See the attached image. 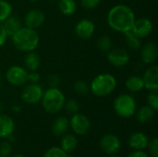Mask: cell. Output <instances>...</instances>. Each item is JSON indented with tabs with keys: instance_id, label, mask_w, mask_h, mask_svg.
I'll return each instance as SVG.
<instances>
[{
	"instance_id": "cell-34",
	"label": "cell",
	"mask_w": 158,
	"mask_h": 157,
	"mask_svg": "<svg viewBox=\"0 0 158 157\" xmlns=\"http://www.w3.org/2000/svg\"><path fill=\"white\" fill-rule=\"evenodd\" d=\"M101 0H81V5L85 9H94L99 6Z\"/></svg>"
},
{
	"instance_id": "cell-15",
	"label": "cell",
	"mask_w": 158,
	"mask_h": 157,
	"mask_svg": "<svg viewBox=\"0 0 158 157\" xmlns=\"http://www.w3.org/2000/svg\"><path fill=\"white\" fill-rule=\"evenodd\" d=\"M140 49H141V53H140L141 59L144 64L152 65L156 61L158 56V47L155 43L153 42L146 43L145 44L141 46Z\"/></svg>"
},
{
	"instance_id": "cell-43",
	"label": "cell",
	"mask_w": 158,
	"mask_h": 157,
	"mask_svg": "<svg viewBox=\"0 0 158 157\" xmlns=\"http://www.w3.org/2000/svg\"><path fill=\"white\" fill-rule=\"evenodd\" d=\"M110 157H119V156H118V155H111V156Z\"/></svg>"
},
{
	"instance_id": "cell-31",
	"label": "cell",
	"mask_w": 158,
	"mask_h": 157,
	"mask_svg": "<svg viewBox=\"0 0 158 157\" xmlns=\"http://www.w3.org/2000/svg\"><path fill=\"white\" fill-rule=\"evenodd\" d=\"M147 103L148 105H150L152 108H154L156 111L158 109V93L157 91L150 92L147 95Z\"/></svg>"
},
{
	"instance_id": "cell-32",
	"label": "cell",
	"mask_w": 158,
	"mask_h": 157,
	"mask_svg": "<svg viewBox=\"0 0 158 157\" xmlns=\"http://www.w3.org/2000/svg\"><path fill=\"white\" fill-rule=\"evenodd\" d=\"M11 152V143H9L8 142H2L0 143V157H9Z\"/></svg>"
},
{
	"instance_id": "cell-16",
	"label": "cell",
	"mask_w": 158,
	"mask_h": 157,
	"mask_svg": "<svg viewBox=\"0 0 158 157\" xmlns=\"http://www.w3.org/2000/svg\"><path fill=\"white\" fill-rule=\"evenodd\" d=\"M148 143H149V138L147 137V135H145L143 132H134L130 136L128 140L129 146L136 151L144 150L145 148H147Z\"/></svg>"
},
{
	"instance_id": "cell-13",
	"label": "cell",
	"mask_w": 158,
	"mask_h": 157,
	"mask_svg": "<svg viewBox=\"0 0 158 157\" xmlns=\"http://www.w3.org/2000/svg\"><path fill=\"white\" fill-rule=\"evenodd\" d=\"M153 22L147 18L136 19L132 26L131 31L139 38H144L149 36L153 31Z\"/></svg>"
},
{
	"instance_id": "cell-1",
	"label": "cell",
	"mask_w": 158,
	"mask_h": 157,
	"mask_svg": "<svg viewBox=\"0 0 158 157\" xmlns=\"http://www.w3.org/2000/svg\"><path fill=\"white\" fill-rule=\"evenodd\" d=\"M136 16L132 8L124 4L116 5L111 7L106 18L108 26L121 33L131 31Z\"/></svg>"
},
{
	"instance_id": "cell-28",
	"label": "cell",
	"mask_w": 158,
	"mask_h": 157,
	"mask_svg": "<svg viewBox=\"0 0 158 157\" xmlns=\"http://www.w3.org/2000/svg\"><path fill=\"white\" fill-rule=\"evenodd\" d=\"M73 90L76 93L80 95H85L90 92V84L83 80H80L75 81L73 85Z\"/></svg>"
},
{
	"instance_id": "cell-39",
	"label": "cell",
	"mask_w": 158,
	"mask_h": 157,
	"mask_svg": "<svg viewBox=\"0 0 158 157\" xmlns=\"http://www.w3.org/2000/svg\"><path fill=\"white\" fill-rule=\"evenodd\" d=\"M12 111H13L14 113H19V112L21 111V107H20L19 105H13Z\"/></svg>"
},
{
	"instance_id": "cell-30",
	"label": "cell",
	"mask_w": 158,
	"mask_h": 157,
	"mask_svg": "<svg viewBox=\"0 0 158 157\" xmlns=\"http://www.w3.org/2000/svg\"><path fill=\"white\" fill-rule=\"evenodd\" d=\"M63 107L65 108L66 112L71 116L79 113V111H80V105L75 99H69L68 101H65Z\"/></svg>"
},
{
	"instance_id": "cell-22",
	"label": "cell",
	"mask_w": 158,
	"mask_h": 157,
	"mask_svg": "<svg viewBox=\"0 0 158 157\" xmlns=\"http://www.w3.org/2000/svg\"><path fill=\"white\" fill-rule=\"evenodd\" d=\"M40 56L34 51L28 52L24 56V66L29 71H37L40 67Z\"/></svg>"
},
{
	"instance_id": "cell-3",
	"label": "cell",
	"mask_w": 158,
	"mask_h": 157,
	"mask_svg": "<svg viewBox=\"0 0 158 157\" xmlns=\"http://www.w3.org/2000/svg\"><path fill=\"white\" fill-rule=\"evenodd\" d=\"M117 87V80L110 73H101L90 83V91L96 97H106L111 94Z\"/></svg>"
},
{
	"instance_id": "cell-18",
	"label": "cell",
	"mask_w": 158,
	"mask_h": 157,
	"mask_svg": "<svg viewBox=\"0 0 158 157\" xmlns=\"http://www.w3.org/2000/svg\"><path fill=\"white\" fill-rule=\"evenodd\" d=\"M2 23L8 37H11L22 27V21L20 20V19L12 15L5 19Z\"/></svg>"
},
{
	"instance_id": "cell-26",
	"label": "cell",
	"mask_w": 158,
	"mask_h": 157,
	"mask_svg": "<svg viewBox=\"0 0 158 157\" xmlns=\"http://www.w3.org/2000/svg\"><path fill=\"white\" fill-rule=\"evenodd\" d=\"M12 15V6L6 0H0V22Z\"/></svg>"
},
{
	"instance_id": "cell-29",
	"label": "cell",
	"mask_w": 158,
	"mask_h": 157,
	"mask_svg": "<svg viewBox=\"0 0 158 157\" xmlns=\"http://www.w3.org/2000/svg\"><path fill=\"white\" fill-rule=\"evenodd\" d=\"M44 157H72L69 153H66L61 147H51L48 149Z\"/></svg>"
},
{
	"instance_id": "cell-11",
	"label": "cell",
	"mask_w": 158,
	"mask_h": 157,
	"mask_svg": "<svg viewBox=\"0 0 158 157\" xmlns=\"http://www.w3.org/2000/svg\"><path fill=\"white\" fill-rule=\"evenodd\" d=\"M45 21V15L44 13L40 10V9H31L29 10L25 16H24V25L25 27L36 30L38 28H40L41 26H43V24Z\"/></svg>"
},
{
	"instance_id": "cell-35",
	"label": "cell",
	"mask_w": 158,
	"mask_h": 157,
	"mask_svg": "<svg viewBox=\"0 0 158 157\" xmlns=\"http://www.w3.org/2000/svg\"><path fill=\"white\" fill-rule=\"evenodd\" d=\"M41 80L40 74L37 71H30L27 76V83H39Z\"/></svg>"
},
{
	"instance_id": "cell-17",
	"label": "cell",
	"mask_w": 158,
	"mask_h": 157,
	"mask_svg": "<svg viewBox=\"0 0 158 157\" xmlns=\"http://www.w3.org/2000/svg\"><path fill=\"white\" fill-rule=\"evenodd\" d=\"M15 123L12 118L0 114V138H8L13 134Z\"/></svg>"
},
{
	"instance_id": "cell-10",
	"label": "cell",
	"mask_w": 158,
	"mask_h": 157,
	"mask_svg": "<svg viewBox=\"0 0 158 157\" xmlns=\"http://www.w3.org/2000/svg\"><path fill=\"white\" fill-rule=\"evenodd\" d=\"M100 148L107 155H115L121 148V142L117 135L106 134L104 135L99 143Z\"/></svg>"
},
{
	"instance_id": "cell-24",
	"label": "cell",
	"mask_w": 158,
	"mask_h": 157,
	"mask_svg": "<svg viewBox=\"0 0 158 157\" xmlns=\"http://www.w3.org/2000/svg\"><path fill=\"white\" fill-rule=\"evenodd\" d=\"M59 11L66 16L73 15L77 10V3L75 0H59L58 1Z\"/></svg>"
},
{
	"instance_id": "cell-27",
	"label": "cell",
	"mask_w": 158,
	"mask_h": 157,
	"mask_svg": "<svg viewBox=\"0 0 158 157\" xmlns=\"http://www.w3.org/2000/svg\"><path fill=\"white\" fill-rule=\"evenodd\" d=\"M97 47L100 51L107 53L112 48V40L108 35H102L97 40Z\"/></svg>"
},
{
	"instance_id": "cell-20",
	"label": "cell",
	"mask_w": 158,
	"mask_h": 157,
	"mask_svg": "<svg viewBox=\"0 0 158 157\" xmlns=\"http://www.w3.org/2000/svg\"><path fill=\"white\" fill-rule=\"evenodd\" d=\"M69 127V120L66 117L56 118L52 124V131L56 136L64 135Z\"/></svg>"
},
{
	"instance_id": "cell-21",
	"label": "cell",
	"mask_w": 158,
	"mask_h": 157,
	"mask_svg": "<svg viewBox=\"0 0 158 157\" xmlns=\"http://www.w3.org/2000/svg\"><path fill=\"white\" fill-rule=\"evenodd\" d=\"M125 86L127 90L131 93H140L144 89L143 78L136 75L129 77L125 81Z\"/></svg>"
},
{
	"instance_id": "cell-42",
	"label": "cell",
	"mask_w": 158,
	"mask_h": 157,
	"mask_svg": "<svg viewBox=\"0 0 158 157\" xmlns=\"http://www.w3.org/2000/svg\"><path fill=\"white\" fill-rule=\"evenodd\" d=\"M29 1H30L31 3H36V2L39 1V0H29Z\"/></svg>"
},
{
	"instance_id": "cell-7",
	"label": "cell",
	"mask_w": 158,
	"mask_h": 157,
	"mask_svg": "<svg viewBox=\"0 0 158 157\" xmlns=\"http://www.w3.org/2000/svg\"><path fill=\"white\" fill-rule=\"evenodd\" d=\"M28 70L18 65L11 66L6 72V80L12 86H23L27 83Z\"/></svg>"
},
{
	"instance_id": "cell-2",
	"label": "cell",
	"mask_w": 158,
	"mask_h": 157,
	"mask_svg": "<svg viewBox=\"0 0 158 157\" xmlns=\"http://www.w3.org/2000/svg\"><path fill=\"white\" fill-rule=\"evenodd\" d=\"M11 41L16 49L28 53L34 51L38 47L40 36L35 30L24 26L11 36Z\"/></svg>"
},
{
	"instance_id": "cell-36",
	"label": "cell",
	"mask_w": 158,
	"mask_h": 157,
	"mask_svg": "<svg viewBox=\"0 0 158 157\" xmlns=\"http://www.w3.org/2000/svg\"><path fill=\"white\" fill-rule=\"evenodd\" d=\"M60 82V78L56 75V74H52L48 77V83L50 87H57L59 85Z\"/></svg>"
},
{
	"instance_id": "cell-9",
	"label": "cell",
	"mask_w": 158,
	"mask_h": 157,
	"mask_svg": "<svg viewBox=\"0 0 158 157\" xmlns=\"http://www.w3.org/2000/svg\"><path fill=\"white\" fill-rule=\"evenodd\" d=\"M69 126L72 130L80 136L85 135L91 129V121L89 118L83 114L77 113L73 115L69 121Z\"/></svg>"
},
{
	"instance_id": "cell-4",
	"label": "cell",
	"mask_w": 158,
	"mask_h": 157,
	"mask_svg": "<svg viewBox=\"0 0 158 157\" xmlns=\"http://www.w3.org/2000/svg\"><path fill=\"white\" fill-rule=\"evenodd\" d=\"M41 101L45 112L49 114H57L62 110L66 97L58 87H49L46 91H44Z\"/></svg>"
},
{
	"instance_id": "cell-12",
	"label": "cell",
	"mask_w": 158,
	"mask_h": 157,
	"mask_svg": "<svg viewBox=\"0 0 158 157\" xmlns=\"http://www.w3.org/2000/svg\"><path fill=\"white\" fill-rule=\"evenodd\" d=\"M95 31V26L93 20L89 19H82L79 20L75 26L74 31L77 37L81 40H88L90 39Z\"/></svg>"
},
{
	"instance_id": "cell-19",
	"label": "cell",
	"mask_w": 158,
	"mask_h": 157,
	"mask_svg": "<svg viewBox=\"0 0 158 157\" xmlns=\"http://www.w3.org/2000/svg\"><path fill=\"white\" fill-rule=\"evenodd\" d=\"M136 119L142 123V124H145L150 122L156 116V110L154 108H152L150 105H145L141 106L136 112Z\"/></svg>"
},
{
	"instance_id": "cell-5",
	"label": "cell",
	"mask_w": 158,
	"mask_h": 157,
	"mask_svg": "<svg viewBox=\"0 0 158 157\" xmlns=\"http://www.w3.org/2000/svg\"><path fill=\"white\" fill-rule=\"evenodd\" d=\"M115 113L124 118H128L135 115L136 112V101L134 97L129 93H122L116 97L113 104Z\"/></svg>"
},
{
	"instance_id": "cell-14",
	"label": "cell",
	"mask_w": 158,
	"mask_h": 157,
	"mask_svg": "<svg viewBox=\"0 0 158 157\" xmlns=\"http://www.w3.org/2000/svg\"><path fill=\"white\" fill-rule=\"evenodd\" d=\"M144 84V88L149 92L158 90V66L151 65L142 77Z\"/></svg>"
},
{
	"instance_id": "cell-37",
	"label": "cell",
	"mask_w": 158,
	"mask_h": 157,
	"mask_svg": "<svg viewBox=\"0 0 158 157\" xmlns=\"http://www.w3.org/2000/svg\"><path fill=\"white\" fill-rule=\"evenodd\" d=\"M7 37L8 36H7V34L6 32V30H5V28L3 26V23L0 22V47H2L6 43V42L7 40Z\"/></svg>"
},
{
	"instance_id": "cell-8",
	"label": "cell",
	"mask_w": 158,
	"mask_h": 157,
	"mask_svg": "<svg viewBox=\"0 0 158 157\" xmlns=\"http://www.w3.org/2000/svg\"><path fill=\"white\" fill-rule=\"evenodd\" d=\"M107 60L110 65L116 68H122L129 64L130 55L124 48H111L107 52Z\"/></svg>"
},
{
	"instance_id": "cell-6",
	"label": "cell",
	"mask_w": 158,
	"mask_h": 157,
	"mask_svg": "<svg viewBox=\"0 0 158 157\" xmlns=\"http://www.w3.org/2000/svg\"><path fill=\"white\" fill-rule=\"evenodd\" d=\"M44 89L39 83H28L22 89L21 100L28 105H35L42 100Z\"/></svg>"
},
{
	"instance_id": "cell-33",
	"label": "cell",
	"mask_w": 158,
	"mask_h": 157,
	"mask_svg": "<svg viewBox=\"0 0 158 157\" xmlns=\"http://www.w3.org/2000/svg\"><path fill=\"white\" fill-rule=\"evenodd\" d=\"M149 148V152L152 157H158V140L157 138H154L153 140L149 141L147 145Z\"/></svg>"
},
{
	"instance_id": "cell-38",
	"label": "cell",
	"mask_w": 158,
	"mask_h": 157,
	"mask_svg": "<svg viewBox=\"0 0 158 157\" xmlns=\"http://www.w3.org/2000/svg\"><path fill=\"white\" fill-rule=\"evenodd\" d=\"M127 157H149V155L146 153H144L143 150L142 151L141 150H138V151L134 150L132 153H131Z\"/></svg>"
},
{
	"instance_id": "cell-40",
	"label": "cell",
	"mask_w": 158,
	"mask_h": 157,
	"mask_svg": "<svg viewBox=\"0 0 158 157\" xmlns=\"http://www.w3.org/2000/svg\"><path fill=\"white\" fill-rule=\"evenodd\" d=\"M11 157H26L25 155H20V154H18V155H13V156Z\"/></svg>"
},
{
	"instance_id": "cell-23",
	"label": "cell",
	"mask_w": 158,
	"mask_h": 157,
	"mask_svg": "<svg viewBox=\"0 0 158 157\" xmlns=\"http://www.w3.org/2000/svg\"><path fill=\"white\" fill-rule=\"evenodd\" d=\"M78 146V139L73 134H66L61 140V148L66 153L74 151Z\"/></svg>"
},
{
	"instance_id": "cell-41",
	"label": "cell",
	"mask_w": 158,
	"mask_h": 157,
	"mask_svg": "<svg viewBox=\"0 0 158 157\" xmlns=\"http://www.w3.org/2000/svg\"><path fill=\"white\" fill-rule=\"evenodd\" d=\"M3 109H4V105H3V104H0V114L3 111Z\"/></svg>"
},
{
	"instance_id": "cell-44",
	"label": "cell",
	"mask_w": 158,
	"mask_h": 157,
	"mask_svg": "<svg viewBox=\"0 0 158 157\" xmlns=\"http://www.w3.org/2000/svg\"><path fill=\"white\" fill-rule=\"evenodd\" d=\"M0 83H1V77H0Z\"/></svg>"
},
{
	"instance_id": "cell-25",
	"label": "cell",
	"mask_w": 158,
	"mask_h": 157,
	"mask_svg": "<svg viewBox=\"0 0 158 157\" xmlns=\"http://www.w3.org/2000/svg\"><path fill=\"white\" fill-rule=\"evenodd\" d=\"M125 35V40L126 43L129 46L130 49L131 50H139L142 46V41L141 38H139L136 34H134L131 31H129L124 33Z\"/></svg>"
}]
</instances>
